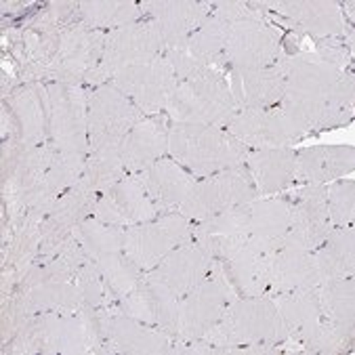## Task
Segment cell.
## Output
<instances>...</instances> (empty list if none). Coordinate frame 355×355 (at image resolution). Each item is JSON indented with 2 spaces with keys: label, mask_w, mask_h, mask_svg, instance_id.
I'll list each match as a JSON object with an SVG mask.
<instances>
[{
  "label": "cell",
  "mask_w": 355,
  "mask_h": 355,
  "mask_svg": "<svg viewBox=\"0 0 355 355\" xmlns=\"http://www.w3.org/2000/svg\"><path fill=\"white\" fill-rule=\"evenodd\" d=\"M284 76L279 107L305 132L336 128L353 118V78L315 53H301L277 61Z\"/></svg>",
  "instance_id": "1"
},
{
  "label": "cell",
  "mask_w": 355,
  "mask_h": 355,
  "mask_svg": "<svg viewBox=\"0 0 355 355\" xmlns=\"http://www.w3.org/2000/svg\"><path fill=\"white\" fill-rule=\"evenodd\" d=\"M288 328L284 324L273 297H236L219 324L212 328L204 343L212 353H269L273 345L286 340Z\"/></svg>",
  "instance_id": "2"
},
{
  "label": "cell",
  "mask_w": 355,
  "mask_h": 355,
  "mask_svg": "<svg viewBox=\"0 0 355 355\" xmlns=\"http://www.w3.org/2000/svg\"><path fill=\"white\" fill-rule=\"evenodd\" d=\"M166 154L193 177L206 179L244 164L250 150L227 128L173 122L168 126Z\"/></svg>",
  "instance_id": "3"
},
{
  "label": "cell",
  "mask_w": 355,
  "mask_h": 355,
  "mask_svg": "<svg viewBox=\"0 0 355 355\" xmlns=\"http://www.w3.org/2000/svg\"><path fill=\"white\" fill-rule=\"evenodd\" d=\"M166 114L173 122L204 124L227 128L238 114L227 76L210 69L200 76L179 80L166 103Z\"/></svg>",
  "instance_id": "4"
},
{
  "label": "cell",
  "mask_w": 355,
  "mask_h": 355,
  "mask_svg": "<svg viewBox=\"0 0 355 355\" xmlns=\"http://www.w3.org/2000/svg\"><path fill=\"white\" fill-rule=\"evenodd\" d=\"M89 97L80 85L53 83L44 87L46 135L59 154L89 156Z\"/></svg>",
  "instance_id": "5"
},
{
  "label": "cell",
  "mask_w": 355,
  "mask_h": 355,
  "mask_svg": "<svg viewBox=\"0 0 355 355\" xmlns=\"http://www.w3.org/2000/svg\"><path fill=\"white\" fill-rule=\"evenodd\" d=\"M166 53V44L158 32V28L146 17L124 28L112 30L105 36L103 55L95 72L87 78V85H105L112 80L120 69L150 63Z\"/></svg>",
  "instance_id": "6"
},
{
  "label": "cell",
  "mask_w": 355,
  "mask_h": 355,
  "mask_svg": "<svg viewBox=\"0 0 355 355\" xmlns=\"http://www.w3.org/2000/svg\"><path fill=\"white\" fill-rule=\"evenodd\" d=\"M259 198L254 181L246 164L221 171L212 177L196 181L189 196L179 204L177 212L193 223H200L208 217H215L236 206L250 204Z\"/></svg>",
  "instance_id": "7"
},
{
  "label": "cell",
  "mask_w": 355,
  "mask_h": 355,
  "mask_svg": "<svg viewBox=\"0 0 355 355\" xmlns=\"http://www.w3.org/2000/svg\"><path fill=\"white\" fill-rule=\"evenodd\" d=\"M193 240V221L181 212H160L154 221L124 230L122 252L144 273L152 271L171 250Z\"/></svg>",
  "instance_id": "8"
},
{
  "label": "cell",
  "mask_w": 355,
  "mask_h": 355,
  "mask_svg": "<svg viewBox=\"0 0 355 355\" xmlns=\"http://www.w3.org/2000/svg\"><path fill=\"white\" fill-rule=\"evenodd\" d=\"M232 284L223 275L221 267L215 263L212 273L193 291L179 299V322H177V336L196 343L204 340V336L219 324L227 305L236 299Z\"/></svg>",
  "instance_id": "9"
},
{
  "label": "cell",
  "mask_w": 355,
  "mask_h": 355,
  "mask_svg": "<svg viewBox=\"0 0 355 355\" xmlns=\"http://www.w3.org/2000/svg\"><path fill=\"white\" fill-rule=\"evenodd\" d=\"M141 118L144 114L139 112V107L112 83L97 87L89 97L91 152L118 150L122 139Z\"/></svg>",
  "instance_id": "10"
},
{
  "label": "cell",
  "mask_w": 355,
  "mask_h": 355,
  "mask_svg": "<svg viewBox=\"0 0 355 355\" xmlns=\"http://www.w3.org/2000/svg\"><path fill=\"white\" fill-rule=\"evenodd\" d=\"M110 83L122 91L144 116H156L166 112V103L179 80L171 61L162 55L150 63L120 69Z\"/></svg>",
  "instance_id": "11"
},
{
  "label": "cell",
  "mask_w": 355,
  "mask_h": 355,
  "mask_svg": "<svg viewBox=\"0 0 355 355\" xmlns=\"http://www.w3.org/2000/svg\"><path fill=\"white\" fill-rule=\"evenodd\" d=\"M232 26L217 15H208L204 24L177 49H168L164 57L171 61L177 80H187L204 72L215 69L217 63H223L225 44L230 38Z\"/></svg>",
  "instance_id": "12"
},
{
  "label": "cell",
  "mask_w": 355,
  "mask_h": 355,
  "mask_svg": "<svg viewBox=\"0 0 355 355\" xmlns=\"http://www.w3.org/2000/svg\"><path fill=\"white\" fill-rule=\"evenodd\" d=\"M160 215L139 175H126L110 189L97 196L93 217L101 223L128 230L139 223L154 221Z\"/></svg>",
  "instance_id": "13"
},
{
  "label": "cell",
  "mask_w": 355,
  "mask_h": 355,
  "mask_svg": "<svg viewBox=\"0 0 355 355\" xmlns=\"http://www.w3.org/2000/svg\"><path fill=\"white\" fill-rule=\"evenodd\" d=\"M38 332L51 353H87L105 334V322L97 320V309L83 307L76 311H46L40 318Z\"/></svg>",
  "instance_id": "14"
},
{
  "label": "cell",
  "mask_w": 355,
  "mask_h": 355,
  "mask_svg": "<svg viewBox=\"0 0 355 355\" xmlns=\"http://www.w3.org/2000/svg\"><path fill=\"white\" fill-rule=\"evenodd\" d=\"M279 61V32L261 13L232 26L223 53L230 69L269 67Z\"/></svg>",
  "instance_id": "15"
},
{
  "label": "cell",
  "mask_w": 355,
  "mask_h": 355,
  "mask_svg": "<svg viewBox=\"0 0 355 355\" xmlns=\"http://www.w3.org/2000/svg\"><path fill=\"white\" fill-rule=\"evenodd\" d=\"M227 130L238 141H242L248 150L291 148L307 135L279 105L267 110L238 112Z\"/></svg>",
  "instance_id": "16"
},
{
  "label": "cell",
  "mask_w": 355,
  "mask_h": 355,
  "mask_svg": "<svg viewBox=\"0 0 355 355\" xmlns=\"http://www.w3.org/2000/svg\"><path fill=\"white\" fill-rule=\"evenodd\" d=\"M332 221L326 204V185L305 183L291 198V232L286 240L315 250L332 232Z\"/></svg>",
  "instance_id": "17"
},
{
  "label": "cell",
  "mask_w": 355,
  "mask_h": 355,
  "mask_svg": "<svg viewBox=\"0 0 355 355\" xmlns=\"http://www.w3.org/2000/svg\"><path fill=\"white\" fill-rule=\"evenodd\" d=\"M107 32L87 26H76L61 36L59 53L55 59V76L65 85H80L95 72L101 61Z\"/></svg>",
  "instance_id": "18"
},
{
  "label": "cell",
  "mask_w": 355,
  "mask_h": 355,
  "mask_svg": "<svg viewBox=\"0 0 355 355\" xmlns=\"http://www.w3.org/2000/svg\"><path fill=\"white\" fill-rule=\"evenodd\" d=\"M179 299L152 273H146L139 286L120 299V311L137 322L162 328L168 334H177Z\"/></svg>",
  "instance_id": "19"
},
{
  "label": "cell",
  "mask_w": 355,
  "mask_h": 355,
  "mask_svg": "<svg viewBox=\"0 0 355 355\" xmlns=\"http://www.w3.org/2000/svg\"><path fill=\"white\" fill-rule=\"evenodd\" d=\"M267 286L269 297L318 288L320 277L311 259V250L291 240H284V244L267 257Z\"/></svg>",
  "instance_id": "20"
},
{
  "label": "cell",
  "mask_w": 355,
  "mask_h": 355,
  "mask_svg": "<svg viewBox=\"0 0 355 355\" xmlns=\"http://www.w3.org/2000/svg\"><path fill=\"white\" fill-rule=\"evenodd\" d=\"M144 17H148L160 32L166 51L181 46L210 15V3L196 0H154L141 3Z\"/></svg>",
  "instance_id": "21"
},
{
  "label": "cell",
  "mask_w": 355,
  "mask_h": 355,
  "mask_svg": "<svg viewBox=\"0 0 355 355\" xmlns=\"http://www.w3.org/2000/svg\"><path fill=\"white\" fill-rule=\"evenodd\" d=\"M284 242H269L248 236L246 246L227 263H217L238 297H263L267 286V257Z\"/></svg>",
  "instance_id": "22"
},
{
  "label": "cell",
  "mask_w": 355,
  "mask_h": 355,
  "mask_svg": "<svg viewBox=\"0 0 355 355\" xmlns=\"http://www.w3.org/2000/svg\"><path fill=\"white\" fill-rule=\"evenodd\" d=\"M212 265H215L212 257L196 240H191L171 250L148 273L160 279L177 297H183L212 273Z\"/></svg>",
  "instance_id": "23"
},
{
  "label": "cell",
  "mask_w": 355,
  "mask_h": 355,
  "mask_svg": "<svg viewBox=\"0 0 355 355\" xmlns=\"http://www.w3.org/2000/svg\"><path fill=\"white\" fill-rule=\"evenodd\" d=\"M227 85L238 112L277 107L284 99V76L277 63L269 67L230 69Z\"/></svg>",
  "instance_id": "24"
},
{
  "label": "cell",
  "mask_w": 355,
  "mask_h": 355,
  "mask_svg": "<svg viewBox=\"0 0 355 355\" xmlns=\"http://www.w3.org/2000/svg\"><path fill=\"white\" fill-rule=\"evenodd\" d=\"M259 9H273L291 19L297 28L315 38H330L345 34V17L336 3L330 0H279V3H252Z\"/></svg>",
  "instance_id": "25"
},
{
  "label": "cell",
  "mask_w": 355,
  "mask_h": 355,
  "mask_svg": "<svg viewBox=\"0 0 355 355\" xmlns=\"http://www.w3.org/2000/svg\"><path fill=\"white\" fill-rule=\"evenodd\" d=\"M168 152V128L158 116H144L122 139L118 156L128 175L146 171Z\"/></svg>",
  "instance_id": "26"
},
{
  "label": "cell",
  "mask_w": 355,
  "mask_h": 355,
  "mask_svg": "<svg viewBox=\"0 0 355 355\" xmlns=\"http://www.w3.org/2000/svg\"><path fill=\"white\" fill-rule=\"evenodd\" d=\"M105 336L120 353L132 355H162L173 353V343L168 332L162 328L137 322L122 311L105 318Z\"/></svg>",
  "instance_id": "27"
},
{
  "label": "cell",
  "mask_w": 355,
  "mask_h": 355,
  "mask_svg": "<svg viewBox=\"0 0 355 355\" xmlns=\"http://www.w3.org/2000/svg\"><path fill=\"white\" fill-rule=\"evenodd\" d=\"M135 175L141 177L150 198L154 200L160 212L177 210L196 185V177L189 171H185L179 162L166 156Z\"/></svg>",
  "instance_id": "28"
},
{
  "label": "cell",
  "mask_w": 355,
  "mask_h": 355,
  "mask_svg": "<svg viewBox=\"0 0 355 355\" xmlns=\"http://www.w3.org/2000/svg\"><path fill=\"white\" fill-rule=\"evenodd\" d=\"M355 168V150L351 146H315L297 152L295 179L303 183L328 185Z\"/></svg>",
  "instance_id": "29"
},
{
  "label": "cell",
  "mask_w": 355,
  "mask_h": 355,
  "mask_svg": "<svg viewBox=\"0 0 355 355\" xmlns=\"http://www.w3.org/2000/svg\"><path fill=\"white\" fill-rule=\"evenodd\" d=\"M244 164L254 181L257 191L269 196L282 191L295 181L297 152L291 148L252 150Z\"/></svg>",
  "instance_id": "30"
},
{
  "label": "cell",
  "mask_w": 355,
  "mask_h": 355,
  "mask_svg": "<svg viewBox=\"0 0 355 355\" xmlns=\"http://www.w3.org/2000/svg\"><path fill=\"white\" fill-rule=\"evenodd\" d=\"M277 311L288 328V334L295 336L301 345H305L315 330L324 324V315L320 309L318 293L313 291H295V293H282L271 295Z\"/></svg>",
  "instance_id": "31"
},
{
  "label": "cell",
  "mask_w": 355,
  "mask_h": 355,
  "mask_svg": "<svg viewBox=\"0 0 355 355\" xmlns=\"http://www.w3.org/2000/svg\"><path fill=\"white\" fill-rule=\"evenodd\" d=\"M355 234L351 227H332L328 238L311 250V259L322 282L351 277L355 267Z\"/></svg>",
  "instance_id": "32"
},
{
  "label": "cell",
  "mask_w": 355,
  "mask_h": 355,
  "mask_svg": "<svg viewBox=\"0 0 355 355\" xmlns=\"http://www.w3.org/2000/svg\"><path fill=\"white\" fill-rule=\"evenodd\" d=\"M324 320L349 343L353 338L355 320V286L351 277H336L322 282L315 288Z\"/></svg>",
  "instance_id": "33"
},
{
  "label": "cell",
  "mask_w": 355,
  "mask_h": 355,
  "mask_svg": "<svg viewBox=\"0 0 355 355\" xmlns=\"http://www.w3.org/2000/svg\"><path fill=\"white\" fill-rule=\"evenodd\" d=\"M248 232L252 238L284 242L291 232V200L263 198L248 204Z\"/></svg>",
  "instance_id": "34"
},
{
  "label": "cell",
  "mask_w": 355,
  "mask_h": 355,
  "mask_svg": "<svg viewBox=\"0 0 355 355\" xmlns=\"http://www.w3.org/2000/svg\"><path fill=\"white\" fill-rule=\"evenodd\" d=\"M78 13L83 26L99 32H112L144 19V9L132 0H85L78 5Z\"/></svg>",
  "instance_id": "35"
},
{
  "label": "cell",
  "mask_w": 355,
  "mask_h": 355,
  "mask_svg": "<svg viewBox=\"0 0 355 355\" xmlns=\"http://www.w3.org/2000/svg\"><path fill=\"white\" fill-rule=\"evenodd\" d=\"M72 234H74V240L80 244V248L93 261L112 252H120L124 246V230L101 223L95 217L80 219L76 227L72 230Z\"/></svg>",
  "instance_id": "36"
},
{
  "label": "cell",
  "mask_w": 355,
  "mask_h": 355,
  "mask_svg": "<svg viewBox=\"0 0 355 355\" xmlns=\"http://www.w3.org/2000/svg\"><path fill=\"white\" fill-rule=\"evenodd\" d=\"M89 156H72V154H55L53 162L49 164L46 173L38 181L36 196L38 198H53L67 189H72L85 175Z\"/></svg>",
  "instance_id": "37"
},
{
  "label": "cell",
  "mask_w": 355,
  "mask_h": 355,
  "mask_svg": "<svg viewBox=\"0 0 355 355\" xmlns=\"http://www.w3.org/2000/svg\"><path fill=\"white\" fill-rule=\"evenodd\" d=\"M95 263H97V269L103 277L107 295H114L118 299L132 293L139 286V282L146 275L122 250L105 254V257L97 259Z\"/></svg>",
  "instance_id": "38"
},
{
  "label": "cell",
  "mask_w": 355,
  "mask_h": 355,
  "mask_svg": "<svg viewBox=\"0 0 355 355\" xmlns=\"http://www.w3.org/2000/svg\"><path fill=\"white\" fill-rule=\"evenodd\" d=\"M30 305L38 311H76L83 309L85 303L76 288V282L69 279H51L36 286L30 293Z\"/></svg>",
  "instance_id": "39"
},
{
  "label": "cell",
  "mask_w": 355,
  "mask_h": 355,
  "mask_svg": "<svg viewBox=\"0 0 355 355\" xmlns=\"http://www.w3.org/2000/svg\"><path fill=\"white\" fill-rule=\"evenodd\" d=\"M13 107L19 118L24 141L28 146H38L46 132V112H44L42 93H38L34 89L21 91L13 99Z\"/></svg>",
  "instance_id": "40"
},
{
  "label": "cell",
  "mask_w": 355,
  "mask_h": 355,
  "mask_svg": "<svg viewBox=\"0 0 355 355\" xmlns=\"http://www.w3.org/2000/svg\"><path fill=\"white\" fill-rule=\"evenodd\" d=\"M126 175H128V171L124 168V164L118 156V150H112V152H91L87 158L83 179L97 193H103L114 183L122 181Z\"/></svg>",
  "instance_id": "41"
},
{
  "label": "cell",
  "mask_w": 355,
  "mask_h": 355,
  "mask_svg": "<svg viewBox=\"0 0 355 355\" xmlns=\"http://www.w3.org/2000/svg\"><path fill=\"white\" fill-rule=\"evenodd\" d=\"M204 236H250L248 204L230 208L215 217L193 223V238H204Z\"/></svg>",
  "instance_id": "42"
},
{
  "label": "cell",
  "mask_w": 355,
  "mask_h": 355,
  "mask_svg": "<svg viewBox=\"0 0 355 355\" xmlns=\"http://www.w3.org/2000/svg\"><path fill=\"white\" fill-rule=\"evenodd\" d=\"M326 204L334 227H351L355 217V183L336 179L326 185Z\"/></svg>",
  "instance_id": "43"
},
{
  "label": "cell",
  "mask_w": 355,
  "mask_h": 355,
  "mask_svg": "<svg viewBox=\"0 0 355 355\" xmlns=\"http://www.w3.org/2000/svg\"><path fill=\"white\" fill-rule=\"evenodd\" d=\"M74 282H76V288L80 293V299H83L85 307L99 309L105 303L107 288H105L103 277H101L95 261H87L85 265H80L74 271Z\"/></svg>",
  "instance_id": "44"
},
{
  "label": "cell",
  "mask_w": 355,
  "mask_h": 355,
  "mask_svg": "<svg viewBox=\"0 0 355 355\" xmlns=\"http://www.w3.org/2000/svg\"><path fill=\"white\" fill-rule=\"evenodd\" d=\"M210 9H212L210 11L212 15L221 17L230 26H234V24H238L242 19H248V17L261 13V11H257L252 7V3H242V0H230V3H227V0H225V3H210Z\"/></svg>",
  "instance_id": "45"
}]
</instances>
